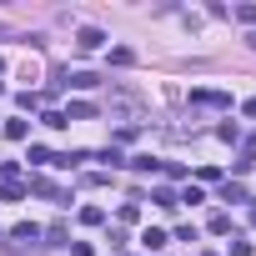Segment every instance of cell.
<instances>
[{"label": "cell", "mask_w": 256, "mask_h": 256, "mask_svg": "<svg viewBox=\"0 0 256 256\" xmlns=\"http://www.w3.org/2000/svg\"><path fill=\"white\" fill-rule=\"evenodd\" d=\"M0 131H6V141H26V136H30V120H20V116H16V120L0 126Z\"/></svg>", "instance_id": "cell-8"}, {"label": "cell", "mask_w": 256, "mask_h": 256, "mask_svg": "<svg viewBox=\"0 0 256 256\" xmlns=\"http://www.w3.org/2000/svg\"><path fill=\"white\" fill-rule=\"evenodd\" d=\"M126 166H136V171H161L166 161H156V156H131V161H126Z\"/></svg>", "instance_id": "cell-11"}, {"label": "cell", "mask_w": 256, "mask_h": 256, "mask_svg": "<svg viewBox=\"0 0 256 256\" xmlns=\"http://www.w3.org/2000/svg\"><path fill=\"white\" fill-rule=\"evenodd\" d=\"M0 196H6V201H20V196H26V181H0Z\"/></svg>", "instance_id": "cell-10"}, {"label": "cell", "mask_w": 256, "mask_h": 256, "mask_svg": "<svg viewBox=\"0 0 256 256\" xmlns=\"http://www.w3.org/2000/svg\"><path fill=\"white\" fill-rule=\"evenodd\" d=\"M60 86H66V90H96V86H100V76H90V70H66V76H60Z\"/></svg>", "instance_id": "cell-4"}, {"label": "cell", "mask_w": 256, "mask_h": 256, "mask_svg": "<svg viewBox=\"0 0 256 256\" xmlns=\"http://www.w3.org/2000/svg\"><path fill=\"white\" fill-rule=\"evenodd\" d=\"M136 241H141V246H146V251H161V246H166V241H171V236H166V231H161V226H146V231H141V236H136Z\"/></svg>", "instance_id": "cell-6"}, {"label": "cell", "mask_w": 256, "mask_h": 256, "mask_svg": "<svg viewBox=\"0 0 256 256\" xmlns=\"http://www.w3.org/2000/svg\"><path fill=\"white\" fill-rule=\"evenodd\" d=\"M26 191H36V196H46V201H56V206H70V191H60L56 181H46V176H30L26 181Z\"/></svg>", "instance_id": "cell-3"}, {"label": "cell", "mask_w": 256, "mask_h": 256, "mask_svg": "<svg viewBox=\"0 0 256 256\" xmlns=\"http://www.w3.org/2000/svg\"><path fill=\"white\" fill-rule=\"evenodd\" d=\"M60 116H66V120H90V116H96V106H90V100H70Z\"/></svg>", "instance_id": "cell-7"}, {"label": "cell", "mask_w": 256, "mask_h": 256, "mask_svg": "<svg viewBox=\"0 0 256 256\" xmlns=\"http://www.w3.org/2000/svg\"><path fill=\"white\" fill-rule=\"evenodd\" d=\"M246 46H251V50H256V30H251V36H246Z\"/></svg>", "instance_id": "cell-21"}, {"label": "cell", "mask_w": 256, "mask_h": 256, "mask_svg": "<svg viewBox=\"0 0 256 256\" xmlns=\"http://www.w3.org/2000/svg\"><path fill=\"white\" fill-rule=\"evenodd\" d=\"M46 231L36 226V221H20V226H10V241H6V251H26V246H36Z\"/></svg>", "instance_id": "cell-2"}, {"label": "cell", "mask_w": 256, "mask_h": 256, "mask_svg": "<svg viewBox=\"0 0 256 256\" xmlns=\"http://www.w3.org/2000/svg\"><path fill=\"white\" fill-rule=\"evenodd\" d=\"M251 251H256L251 241H231V256H251Z\"/></svg>", "instance_id": "cell-18"}, {"label": "cell", "mask_w": 256, "mask_h": 256, "mask_svg": "<svg viewBox=\"0 0 256 256\" xmlns=\"http://www.w3.org/2000/svg\"><path fill=\"white\" fill-rule=\"evenodd\" d=\"M131 60H136V56L126 50V46H116V50H110V66H131Z\"/></svg>", "instance_id": "cell-17"}, {"label": "cell", "mask_w": 256, "mask_h": 256, "mask_svg": "<svg viewBox=\"0 0 256 256\" xmlns=\"http://www.w3.org/2000/svg\"><path fill=\"white\" fill-rule=\"evenodd\" d=\"M191 106H211V110H231V90H216V86H196V90H191Z\"/></svg>", "instance_id": "cell-1"}, {"label": "cell", "mask_w": 256, "mask_h": 256, "mask_svg": "<svg viewBox=\"0 0 256 256\" xmlns=\"http://www.w3.org/2000/svg\"><path fill=\"white\" fill-rule=\"evenodd\" d=\"M76 46H80V50H100V46H106V30H100V26H80V30H76Z\"/></svg>", "instance_id": "cell-5"}, {"label": "cell", "mask_w": 256, "mask_h": 256, "mask_svg": "<svg viewBox=\"0 0 256 256\" xmlns=\"http://www.w3.org/2000/svg\"><path fill=\"white\" fill-rule=\"evenodd\" d=\"M206 226H211V231H216V236H226V231H231V216H226V211H216V216H211V221H206Z\"/></svg>", "instance_id": "cell-14"}, {"label": "cell", "mask_w": 256, "mask_h": 256, "mask_svg": "<svg viewBox=\"0 0 256 256\" xmlns=\"http://www.w3.org/2000/svg\"><path fill=\"white\" fill-rule=\"evenodd\" d=\"M40 120H46V126H50V131H66V126H70V120H66V116H60V110H40Z\"/></svg>", "instance_id": "cell-13"}, {"label": "cell", "mask_w": 256, "mask_h": 256, "mask_svg": "<svg viewBox=\"0 0 256 256\" xmlns=\"http://www.w3.org/2000/svg\"><path fill=\"white\" fill-rule=\"evenodd\" d=\"M241 116H256V96H251V100H241Z\"/></svg>", "instance_id": "cell-20"}, {"label": "cell", "mask_w": 256, "mask_h": 256, "mask_svg": "<svg viewBox=\"0 0 256 256\" xmlns=\"http://www.w3.org/2000/svg\"><path fill=\"white\" fill-rule=\"evenodd\" d=\"M151 201H156V206H166V211H171V206H181V201H176V191H171V186H156V191H151Z\"/></svg>", "instance_id": "cell-9"}, {"label": "cell", "mask_w": 256, "mask_h": 256, "mask_svg": "<svg viewBox=\"0 0 256 256\" xmlns=\"http://www.w3.org/2000/svg\"><path fill=\"white\" fill-rule=\"evenodd\" d=\"M70 256H96V251H90V241H70Z\"/></svg>", "instance_id": "cell-19"}, {"label": "cell", "mask_w": 256, "mask_h": 256, "mask_svg": "<svg viewBox=\"0 0 256 256\" xmlns=\"http://www.w3.org/2000/svg\"><path fill=\"white\" fill-rule=\"evenodd\" d=\"M116 216H120V221H141V206H136V201H126V206H120Z\"/></svg>", "instance_id": "cell-16"}, {"label": "cell", "mask_w": 256, "mask_h": 256, "mask_svg": "<svg viewBox=\"0 0 256 256\" xmlns=\"http://www.w3.org/2000/svg\"><path fill=\"white\" fill-rule=\"evenodd\" d=\"M0 30H6V26H0Z\"/></svg>", "instance_id": "cell-23"}, {"label": "cell", "mask_w": 256, "mask_h": 256, "mask_svg": "<svg viewBox=\"0 0 256 256\" xmlns=\"http://www.w3.org/2000/svg\"><path fill=\"white\" fill-rule=\"evenodd\" d=\"M231 16H236V20H241V26H256V6H236V10H231Z\"/></svg>", "instance_id": "cell-15"}, {"label": "cell", "mask_w": 256, "mask_h": 256, "mask_svg": "<svg viewBox=\"0 0 256 256\" xmlns=\"http://www.w3.org/2000/svg\"><path fill=\"white\" fill-rule=\"evenodd\" d=\"M201 256H216V251H201Z\"/></svg>", "instance_id": "cell-22"}, {"label": "cell", "mask_w": 256, "mask_h": 256, "mask_svg": "<svg viewBox=\"0 0 256 256\" xmlns=\"http://www.w3.org/2000/svg\"><path fill=\"white\" fill-rule=\"evenodd\" d=\"M100 221H106L100 206H80V226H100Z\"/></svg>", "instance_id": "cell-12"}]
</instances>
